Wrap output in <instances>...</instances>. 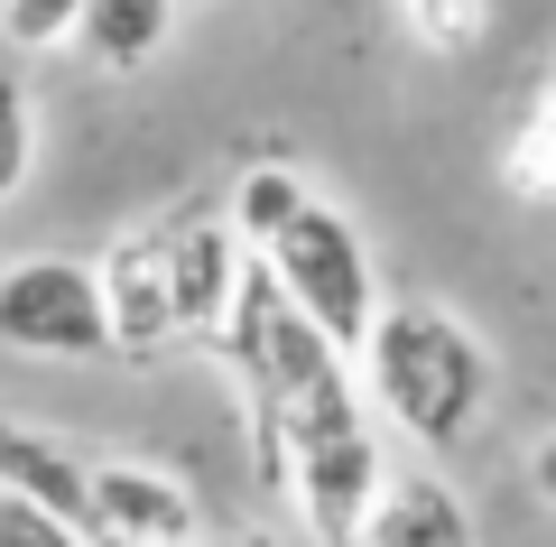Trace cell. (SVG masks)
<instances>
[{
  "instance_id": "7c38bea8",
  "label": "cell",
  "mask_w": 556,
  "mask_h": 547,
  "mask_svg": "<svg viewBox=\"0 0 556 547\" xmlns=\"http://www.w3.org/2000/svg\"><path fill=\"white\" fill-rule=\"evenodd\" d=\"M28 167H38V102H28V84L0 65V204L28 186Z\"/></svg>"
},
{
  "instance_id": "5b68a950",
  "label": "cell",
  "mask_w": 556,
  "mask_h": 547,
  "mask_svg": "<svg viewBox=\"0 0 556 547\" xmlns=\"http://www.w3.org/2000/svg\"><path fill=\"white\" fill-rule=\"evenodd\" d=\"M84 547H204V501L149 455H84Z\"/></svg>"
},
{
  "instance_id": "8992f818",
  "label": "cell",
  "mask_w": 556,
  "mask_h": 547,
  "mask_svg": "<svg viewBox=\"0 0 556 547\" xmlns=\"http://www.w3.org/2000/svg\"><path fill=\"white\" fill-rule=\"evenodd\" d=\"M159 260H167V307H177V344H214L241 288V241L223 223V204H177L159 214Z\"/></svg>"
},
{
  "instance_id": "2e32d148",
  "label": "cell",
  "mask_w": 556,
  "mask_h": 547,
  "mask_svg": "<svg viewBox=\"0 0 556 547\" xmlns=\"http://www.w3.org/2000/svg\"><path fill=\"white\" fill-rule=\"evenodd\" d=\"M0 547H84V538H75V520H56L47 501L0 483Z\"/></svg>"
},
{
  "instance_id": "30bf717a",
  "label": "cell",
  "mask_w": 556,
  "mask_h": 547,
  "mask_svg": "<svg viewBox=\"0 0 556 547\" xmlns=\"http://www.w3.org/2000/svg\"><path fill=\"white\" fill-rule=\"evenodd\" d=\"M0 483L28 492V501H47L56 520H84V455L56 446L47 427H28V418H0Z\"/></svg>"
},
{
  "instance_id": "ba28073f",
  "label": "cell",
  "mask_w": 556,
  "mask_h": 547,
  "mask_svg": "<svg viewBox=\"0 0 556 547\" xmlns=\"http://www.w3.org/2000/svg\"><path fill=\"white\" fill-rule=\"evenodd\" d=\"M353 547H473V510H464L455 483H437V473H380Z\"/></svg>"
},
{
  "instance_id": "7a4b0ae2",
  "label": "cell",
  "mask_w": 556,
  "mask_h": 547,
  "mask_svg": "<svg viewBox=\"0 0 556 547\" xmlns=\"http://www.w3.org/2000/svg\"><path fill=\"white\" fill-rule=\"evenodd\" d=\"M380 427L362 399L353 362H325L288 409H278V501H298L316 547H353L362 510L380 492Z\"/></svg>"
},
{
  "instance_id": "9a60e30c",
  "label": "cell",
  "mask_w": 556,
  "mask_h": 547,
  "mask_svg": "<svg viewBox=\"0 0 556 547\" xmlns=\"http://www.w3.org/2000/svg\"><path fill=\"white\" fill-rule=\"evenodd\" d=\"M501 186H510V196H529V204L556 196V121H529V139L501 158Z\"/></svg>"
},
{
  "instance_id": "6da1fadb",
  "label": "cell",
  "mask_w": 556,
  "mask_h": 547,
  "mask_svg": "<svg viewBox=\"0 0 556 547\" xmlns=\"http://www.w3.org/2000/svg\"><path fill=\"white\" fill-rule=\"evenodd\" d=\"M362 399H371V418H390V427H408L417 446H455V436H473L482 399H492V352H482V334L464 325L455 307H437V297H390V307L371 315V334H362Z\"/></svg>"
},
{
  "instance_id": "d6986e66",
  "label": "cell",
  "mask_w": 556,
  "mask_h": 547,
  "mask_svg": "<svg viewBox=\"0 0 556 547\" xmlns=\"http://www.w3.org/2000/svg\"><path fill=\"white\" fill-rule=\"evenodd\" d=\"M538 121H556V65H547V94H538Z\"/></svg>"
},
{
  "instance_id": "3957f363",
  "label": "cell",
  "mask_w": 556,
  "mask_h": 547,
  "mask_svg": "<svg viewBox=\"0 0 556 547\" xmlns=\"http://www.w3.org/2000/svg\"><path fill=\"white\" fill-rule=\"evenodd\" d=\"M251 260L269 270V288L288 297V307H298L306 325L343 352V362H353L362 334H371V315H380V270H371V251H362L353 214H343V204H325V196H306Z\"/></svg>"
},
{
  "instance_id": "277c9868",
  "label": "cell",
  "mask_w": 556,
  "mask_h": 547,
  "mask_svg": "<svg viewBox=\"0 0 556 547\" xmlns=\"http://www.w3.org/2000/svg\"><path fill=\"white\" fill-rule=\"evenodd\" d=\"M0 352H20V362H112L93 260H65V251L0 260Z\"/></svg>"
},
{
  "instance_id": "8fae6325",
  "label": "cell",
  "mask_w": 556,
  "mask_h": 547,
  "mask_svg": "<svg viewBox=\"0 0 556 547\" xmlns=\"http://www.w3.org/2000/svg\"><path fill=\"white\" fill-rule=\"evenodd\" d=\"M306 196H316V186H306V176L288 167V158H251V167L232 176V196H223V223H232V241H241V251H260V241H269L288 214H298Z\"/></svg>"
},
{
  "instance_id": "5bb4252c",
  "label": "cell",
  "mask_w": 556,
  "mask_h": 547,
  "mask_svg": "<svg viewBox=\"0 0 556 547\" xmlns=\"http://www.w3.org/2000/svg\"><path fill=\"white\" fill-rule=\"evenodd\" d=\"M399 20L437 47V57H464L482 38V0H399Z\"/></svg>"
},
{
  "instance_id": "e0dca14e",
  "label": "cell",
  "mask_w": 556,
  "mask_h": 547,
  "mask_svg": "<svg viewBox=\"0 0 556 547\" xmlns=\"http://www.w3.org/2000/svg\"><path fill=\"white\" fill-rule=\"evenodd\" d=\"M529 483H538V501L556 510V436H538V446H529Z\"/></svg>"
},
{
  "instance_id": "4fadbf2b",
  "label": "cell",
  "mask_w": 556,
  "mask_h": 547,
  "mask_svg": "<svg viewBox=\"0 0 556 547\" xmlns=\"http://www.w3.org/2000/svg\"><path fill=\"white\" fill-rule=\"evenodd\" d=\"M75 20H84V0H0V38L20 47V57L75 47Z\"/></svg>"
},
{
  "instance_id": "52a82bcc",
  "label": "cell",
  "mask_w": 556,
  "mask_h": 547,
  "mask_svg": "<svg viewBox=\"0 0 556 547\" xmlns=\"http://www.w3.org/2000/svg\"><path fill=\"white\" fill-rule=\"evenodd\" d=\"M93 288H102V325H112V362H167L177 352V307H167V260H159V223H130L93 251Z\"/></svg>"
},
{
  "instance_id": "ac0fdd59",
  "label": "cell",
  "mask_w": 556,
  "mask_h": 547,
  "mask_svg": "<svg viewBox=\"0 0 556 547\" xmlns=\"http://www.w3.org/2000/svg\"><path fill=\"white\" fill-rule=\"evenodd\" d=\"M204 547H278V538H260V529H204Z\"/></svg>"
},
{
  "instance_id": "9c48e42d",
  "label": "cell",
  "mask_w": 556,
  "mask_h": 547,
  "mask_svg": "<svg viewBox=\"0 0 556 547\" xmlns=\"http://www.w3.org/2000/svg\"><path fill=\"white\" fill-rule=\"evenodd\" d=\"M167 28H177V0H84L75 57L93 65V75H139V65L167 47Z\"/></svg>"
}]
</instances>
